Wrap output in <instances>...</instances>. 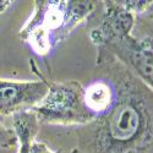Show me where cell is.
Segmentation results:
<instances>
[{"mask_svg": "<svg viewBox=\"0 0 153 153\" xmlns=\"http://www.w3.org/2000/svg\"><path fill=\"white\" fill-rule=\"evenodd\" d=\"M120 80L113 104L86 124L83 153H153V90L129 70Z\"/></svg>", "mask_w": 153, "mask_h": 153, "instance_id": "cell-1", "label": "cell"}, {"mask_svg": "<svg viewBox=\"0 0 153 153\" xmlns=\"http://www.w3.org/2000/svg\"><path fill=\"white\" fill-rule=\"evenodd\" d=\"M31 110L38 121L50 124L86 125L96 118L86 107L85 90L77 81L50 83L47 96Z\"/></svg>", "mask_w": 153, "mask_h": 153, "instance_id": "cell-2", "label": "cell"}, {"mask_svg": "<svg viewBox=\"0 0 153 153\" xmlns=\"http://www.w3.org/2000/svg\"><path fill=\"white\" fill-rule=\"evenodd\" d=\"M49 85L42 81L0 80V114H17L31 110L47 96Z\"/></svg>", "mask_w": 153, "mask_h": 153, "instance_id": "cell-3", "label": "cell"}, {"mask_svg": "<svg viewBox=\"0 0 153 153\" xmlns=\"http://www.w3.org/2000/svg\"><path fill=\"white\" fill-rule=\"evenodd\" d=\"M135 15L127 11L119 1H107L100 26L92 32L94 43L108 44L131 36Z\"/></svg>", "mask_w": 153, "mask_h": 153, "instance_id": "cell-4", "label": "cell"}, {"mask_svg": "<svg viewBox=\"0 0 153 153\" xmlns=\"http://www.w3.org/2000/svg\"><path fill=\"white\" fill-rule=\"evenodd\" d=\"M39 121L32 110L14 114V127L16 138L20 141V153H31Z\"/></svg>", "mask_w": 153, "mask_h": 153, "instance_id": "cell-5", "label": "cell"}, {"mask_svg": "<svg viewBox=\"0 0 153 153\" xmlns=\"http://www.w3.org/2000/svg\"><path fill=\"white\" fill-rule=\"evenodd\" d=\"M115 92L104 81H94L85 90V103L94 115L105 111L114 102Z\"/></svg>", "mask_w": 153, "mask_h": 153, "instance_id": "cell-6", "label": "cell"}, {"mask_svg": "<svg viewBox=\"0 0 153 153\" xmlns=\"http://www.w3.org/2000/svg\"><path fill=\"white\" fill-rule=\"evenodd\" d=\"M93 1H66L65 5V23H64V33H68L75 27L82 19H85L93 10Z\"/></svg>", "mask_w": 153, "mask_h": 153, "instance_id": "cell-7", "label": "cell"}, {"mask_svg": "<svg viewBox=\"0 0 153 153\" xmlns=\"http://www.w3.org/2000/svg\"><path fill=\"white\" fill-rule=\"evenodd\" d=\"M127 11H130L131 14H142V12L147 11L149 9V6L153 4V1H132V0H129V1H119Z\"/></svg>", "mask_w": 153, "mask_h": 153, "instance_id": "cell-8", "label": "cell"}, {"mask_svg": "<svg viewBox=\"0 0 153 153\" xmlns=\"http://www.w3.org/2000/svg\"><path fill=\"white\" fill-rule=\"evenodd\" d=\"M16 135L15 131H10L9 129L0 123V148H6L16 142Z\"/></svg>", "mask_w": 153, "mask_h": 153, "instance_id": "cell-9", "label": "cell"}, {"mask_svg": "<svg viewBox=\"0 0 153 153\" xmlns=\"http://www.w3.org/2000/svg\"><path fill=\"white\" fill-rule=\"evenodd\" d=\"M31 153H61L60 151H52L47 145H44L43 142L39 141H34L32 145V149Z\"/></svg>", "mask_w": 153, "mask_h": 153, "instance_id": "cell-10", "label": "cell"}, {"mask_svg": "<svg viewBox=\"0 0 153 153\" xmlns=\"http://www.w3.org/2000/svg\"><path fill=\"white\" fill-rule=\"evenodd\" d=\"M71 153H83L81 149H79V148H74L72 151H71Z\"/></svg>", "mask_w": 153, "mask_h": 153, "instance_id": "cell-11", "label": "cell"}]
</instances>
